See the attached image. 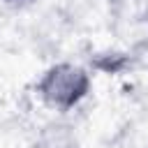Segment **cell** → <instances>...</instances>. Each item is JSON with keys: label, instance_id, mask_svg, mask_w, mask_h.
<instances>
[{"label": "cell", "instance_id": "obj_1", "mask_svg": "<svg viewBox=\"0 0 148 148\" xmlns=\"http://www.w3.org/2000/svg\"><path fill=\"white\" fill-rule=\"evenodd\" d=\"M90 83V74L83 67L74 62H58L42 74L35 90L44 106L56 113H67L88 97Z\"/></svg>", "mask_w": 148, "mask_h": 148}, {"label": "cell", "instance_id": "obj_3", "mask_svg": "<svg viewBox=\"0 0 148 148\" xmlns=\"http://www.w3.org/2000/svg\"><path fill=\"white\" fill-rule=\"evenodd\" d=\"M2 2H7V5H14V7H21V5H28V2H32V0H2Z\"/></svg>", "mask_w": 148, "mask_h": 148}, {"label": "cell", "instance_id": "obj_4", "mask_svg": "<svg viewBox=\"0 0 148 148\" xmlns=\"http://www.w3.org/2000/svg\"><path fill=\"white\" fill-rule=\"evenodd\" d=\"M146 21H148V0H146Z\"/></svg>", "mask_w": 148, "mask_h": 148}, {"label": "cell", "instance_id": "obj_2", "mask_svg": "<svg viewBox=\"0 0 148 148\" xmlns=\"http://www.w3.org/2000/svg\"><path fill=\"white\" fill-rule=\"evenodd\" d=\"M35 148H79V139L67 123L53 120L42 127L35 141Z\"/></svg>", "mask_w": 148, "mask_h": 148}]
</instances>
